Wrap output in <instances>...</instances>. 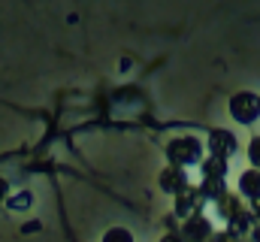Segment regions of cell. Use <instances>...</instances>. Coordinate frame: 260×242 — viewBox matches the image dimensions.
Listing matches in <instances>:
<instances>
[{
  "mask_svg": "<svg viewBox=\"0 0 260 242\" xmlns=\"http://www.w3.org/2000/svg\"><path fill=\"white\" fill-rule=\"evenodd\" d=\"M248 161H251L254 167H260V136H254L251 145H248Z\"/></svg>",
  "mask_w": 260,
  "mask_h": 242,
  "instance_id": "obj_5",
  "label": "cell"
},
{
  "mask_svg": "<svg viewBox=\"0 0 260 242\" xmlns=\"http://www.w3.org/2000/svg\"><path fill=\"white\" fill-rule=\"evenodd\" d=\"M248 239H251V242H260V221H254V227L248 230Z\"/></svg>",
  "mask_w": 260,
  "mask_h": 242,
  "instance_id": "obj_6",
  "label": "cell"
},
{
  "mask_svg": "<svg viewBox=\"0 0 260 242\" xmlns=\"http://www.w3.org/2000/svg\"><path fill=\"white\" fill-rule=\"evenodd\" d=\"M236 242H245V239H236ZM248 242H251V239H248Z\"/></svg>",
  "mask_w": 260,
  "mask_h": 242,
  "instance_id": "obj_8",
  "label": "cell"
},
{
  "mask_svg": "<svg viewBox=\"0 0 260 242\" xmlns=\"http://www.w3.org/2000/svg\"><path fill=\"white\" fill-rule=\"evenodd\" d=\"M173 158H176L179 164H194V161H200V142H197V139H182V142H176V145H173Z\"/></svg>",
  "mask_w": 260,
  "mask_h": 242,
  "instance_id": "obj_3",
  "label": "cell"
},
{
  "mask_svg": "<svg viewBox=\"0 0 260 242\" xmlns=\"http://www.w3.org/2000/svg\"><path fill=\"white\" fill-rule=\"evenodd\" d=\"M230 115L239 124H254L260 118V97L254 91H239L230 100Z\"/></svg>",
  "mask_w": 260,
  "mask_h": 242,
  "instance_id": "obj_1",
  "label": "cell"
},
{
  "mask_svg": "<svg viewBox=\"0 0 260 242\" xmlns=\"http://www.w3.org/2000/svg\"><path fill=\"white\" fill-rule=\"evenodd\" d=\"M251 215H254V221H260V197L251 200Z\"/></svg>",
  "mask_w": 260,
  "mask_h": 242,
  "instance_id": "obj_7",
  "label": "cell"
},
{
  "mask_svg": "<svg viewBox=\"0 0 260 242\" xmlns=\"http://www.w3.org/2000/svg\"><path fill=\"white\" fill-rule=\"evenodd\" d=\"M236 136L230 133V130H212V136H209V148H212V155H221V158H230V155H236Z\"/></svg>",
  "mask_w": 260,
  "mask_h": 242,
  "instance_id": "obj_2",
  "label": "cell"
},
{
  "mask_svg": "<svg viewBox=\"0 0 260 242\" xmlns=\"http://www.w3.org/2000/svg\"><path fill=\"white\" fill-rule=\"evenodd\" d=\"M239 191L245 194V197H260V167L254 170H248V173H242V179H239Z\"/></svg>",
  "mask_w": 260,
  "mask_h": 242,
  "instance_id": "obj_4",
  "label": "cell"
}]
</instances>
